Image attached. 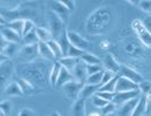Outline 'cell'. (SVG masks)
I'll return each instance as SVG.
<instances>
[{
  "mask_svg": "<svg viewBox=\"0 0 151 116\" xmlns=\"http://www.w3.org/2000/svg\"><path fill=\"white\" fill-rule=\"evenodd\" d=\"M100 86L101 85H92V84H85L84 88L81 91V94H80V98L82 99H88V98H91L93 96H96L97 92L100 90Z\"/></svg>",
  "mask_w": 151,
  "mask_h": 116,
  "instance_id": "16",
  "label": "cell"
},
{
  "mask_svg": "<svg viewBox=\"0 0 151 116\" xmlns=\"http://www.w3.org/2000/svg\"><path fill=\"white\" fill-rule=\"evenodd\" d=\"M139 100H140V97L125 102L123 106H121V108L118 110V116H132Z\"/></svg>",
  "mask_w": 151,
  "mask_h": 116,
  "instance_id": "10",
  "label": "cell"
},
{
  "mask_svg": "<svg viewBox=\"0 0 151 116\" xmlns=\"http://www.w3.org/2000/svg\"><path fill=\"white\" fill-rule=\"evenodd\" d=\"M84 85H85V83L77 82V81H72L67 84H65L63 86L65 97L70 101L75 102L77 99H80V94H81V91L84 88Z\"/></svg>",
  "mask_w": 151,
  "mask_h": 116,
  "instance_id": "1",
  "label": "cell"
},
{
  "mask_svg": "<svg viewBox=\"0 0 151 116\" xmlns=\"http://www.w3.org/2000/svg\"><path fill=\"white\" fill-rule=\"evenodd\" d=\"M50 116H61L58 112H51V114H50Z\"/></svg>",
  "mask_w": 151,
  "mask_h": 116,
  "instance_id": "46",
  "label": "cell"
},
{
  "mask_svg": "<svg viewBox=\"0 0 151 116\" xmlns=\"http://www.w3.org/2000/svg\"><path fill=\"white\" fill-rule=\"evenodd\" d=\"M61 64L58 61H56L55 64H53L52 68H51V72H50V75H49V83L51 86H55L57 85V81H58V77H59V74H60L61 71Z\"/></svg>",
  "mask_w": 151,
  "mask_h": 116,
  "instance_id": "18",
  "label": "cell"
},
{
  "mask_svg": "<svg viewBox=\"0 0 151 116\" xmlns=\"http://www.w3.org/2000/svg\"><path fill=\"white\" fill-rule=\"evenodd\" d=\"M139 90V84L132 82L131 80L124 76L118 77L117 83H116V90L115 92H129V91H135Z\"/></svg>",
  "mask_w": 151,
  "mask_h": 116,
  "instance_id": "6",
  "label": "cell"
},
{
  "mask_svg": "<svg viewBox=\"0 0 151 116\" xmlns=\"http://www.w3.org/2000/svg\"><path fill=\"white\" fill-rule=\"evenodd\" d=\"M88 116H101V115H100L99 113H96V112H94V113H91L90 115H88Z\"/></svg>",
  "mask_w": 151,
  "mask_h": 116,
  "instance_id": "47",
  "label": "cell"
},
{
  "mask_svg": "<svg viewBox=\"0 0 151 116\" xmlns=\"http://www.w3.org/2000/svg\"><path fill=\"white\" fill-rule=\"evenodd\" d=\"M4 93L8 97H23L24 92L22 91L21 86L17 82H10L4 89Z\"/></svg>",
  "mask_w": 151,
  "mask_h": 116,
  "instance_id": "12",
  "label": "cell"
},
{
  "mask_svg": "<svg viewBox=\"0 0 151 116\" xmlns=\"http://www.w3.org/2000/svg\"><path fill=\"white\" fill-rule=\"evenodd\" d=\"M0 65H1V83L5 86L6 85V81H7V77H10L12 74H13L14 64L12 63V61H7V62L2 63Z\"/></svg>",
  "mask_w": 151,
  "mask_h": 116,
  "instance_id": "14",
  "label": "cell"
},
{
  "mask_svg": "<svg viewBox=\"0 0 151 116\" xmlns=\"http://www.w3.org/2000/svg\"><path fill=\"white\" fill-rule=\"evenodd\" d=\"M86 71H88V75H93L96 73H98L100 71H102L100 65H86Z\"/></svg>",
  "mask_w": 151,
  "mask_h": 116,
  "instance_id": "41",
  "label": "cell"
},
{
  "mask_svg": "<svg viewBox=\"0 0 151 116\" xmlns=\"http://www.w3.org/2000/svg\"><path fill=\"white\" fill-rule=\"evenodd\" d=\"M13 110V105L9 100H4L0 104V112L4 113L6 116H10Z\"/></svg>",
  "mask_w": 151,
  "mask_h": 116,
  "instance_id": "33",
  "label": "cell"
},
{
  "mask_svg": "<svg viewBox=\"0 0 151 116\" xmlns=\"http://www.w3.org/2000/svg\"><path fill=\"white\" fill-rule=\"evenodd\" d=\"M60 2L65 6V7L67 8L69 12L75 9V1H72V0H63V1H60Z\"/></svg>",
  "mask_w": 151,
  "mask_h": 116,
  "instance_id": "44",
  "label": "cell"
},
{
  "mask_svg": "<svg viewBox=\"0 0 151 116\" xmlns=\"http://www.w3.org/2000/svg\"><path fill=\"white\" fill-rule=\"evenodd\" d=\"M72 81H75L72 72L66 70L65 67H61L60 74H59L58 81H57V86H64L65 84H67V83L72 82Z\"/></svg>",
  "mask_w": 151,
  "mask_h": 116,
  "instance_id": "17",
  "label": "cell"
},
{
  "mask_svg": "<svg viewBox=\"0 0 151 116\" xmlns=\"http://www.w3.org/2000/svg\"><path fill=\"white\" fill-rule=\"evenodd\" d=\"M24 23H25V19H21V18H18V19H14V21L9 22V23L7 24V27H9V29H12V30H14L15 32H17V33H18V34L23 38Z\"/></svg>",
  "mask_w": 151,
  "mask_h": 116,
  "instance_id": "22",
  "label": "cell"
},
{
  "mask_svg": "<svg viewBox=\"0 0 151 116\" xmlns=\"http://www.w3.org/2000/svg\"><path fill=\"white\" fill-rule=\"evenodd\" d=\"M49 25H50V32L52 33L53 38L56 39H58L63 32L66 31V30H64V27H65L64 21L55 12L49 13Z\"/></svg>",
  "mask_w": 151,
  "mask_h": 116,
  "instance_id": "2",
  "label": "cell"
},
{
  "mask_svg": "<svg viewBox=\"0 0 151 116\" xmlns=\"http://www.w3.org/2000/svg\"><path fill=\"white\" fill-rule=\"evenodd\" d=\"M145 110H147V96L141 94L140 100L137 102L132 116H143L145 115Z\"/></svg>",
  "mask_w": 151,
  "mask_h": 116,
  "instance_id": "21",
  "label": "cell"
},
{
  "mask_svg": "<svg viewBox=\"0 0 151 116\" xmlns=\"http://www.w3.org/2000/svg\"><path fill=\"white\" fill-rule=\"evenodd\" d=\"M39 54V45H33V46H24L19 50V56L24 58L25 61H32L37 57Z\"/></svg>",
  "mask_w": 151,
  "mask_h": 116,
  "instance_id": "9",
  "label": "cell"
},
{
  "mask_svg": "<svg viewBox=\"0 0 151 116\" xmlns=\"http://www.w3.org/2000/svg\"><path fill=\"white\" fill-rule=\"evenodd\" d=\"M142 24H143V26L148 30L149 33H151V16H147V17H144L143 21H142Z\"/></svg>",
  "mask_w": 151,
  "mask_h": 116,
  "instance_id": "45",
  "label": "cell"
},
{
  "mask_svg": "<svg viewBox=\"0 0 151 116\" xmlns=\"http://www.w3.org/2000/svg\"><path fill=\"white\" fill-rule=\"evenodd\" d=\"M119 75L129 79V80H131L132 82H134L136 84H140L143 81V77L139 72H136V71H134L133 68L129 67V66H126V65H121Z\"/></svg>",
  "mask_w": 151,
  "mask_h": 116,
  "instance_id": "7",
  "label": "cell"
},
{
  "mask_svg": "<svg viewBox=\"0 0 151 116\" xmlns=\"http://www.w3.org/2000/svg\"><path fill=\"white\" fill-rule=\"evenodd\" d=\"M35 30V24L33 23L31 19H25V23H24V31H23V37L26 35L27 33H30L31 31Z\"/></svg>",
  "mask_w": 151,
  "mask_h": 116,
  "instance_id": "39",
  "label": "cell"
},
{
  "mask_svg": "<svg viewBox=\"0 0 151 116\" xmlns=\"http://www.w3.org/2000/svg\"><path fill=\"white\" fill-rule=\"evenodd\" d=\"M39 55L47 59H55L51 49L49 48L48 43H45V42H39Z\"/></svg>",
  "mask_w": 151,
  "mask_h": 116,
  "instance_id": "24",
  "label": "cell"
},
{
  "mask_svg": "<svg viewBox=\"0 0 151 116\" xmlns=\"http://www.w3.org/2000/svg\"><path fill=\"white\" fill-rule=\"evenodd\" d=\"M132 27H133V30L135 31V33L139 35L140 40L143 42L144 45L151 48V33H149L148 30L143 26L142 21H139V19L133 21Z\"/></svg>",
  "mask_w": 151,
  "mask_h": 116,
  "instance_id": "4",
  "label": "cell"
},
{
  "mask_svg": "<svg viewBox=\"0 0 151 116\" xmlns=\"http://www.w3.org/2000/svg\"><path fill=\"white\" fill-rule=\"evenodd\" d=\"M118 77H119V75H117L116 77H114L111 81H109V82H108V83H106V84L101 85L99 91H102V92L115 93V90H116V83H117Z\"/></svg>",
  "mask_w": 151,
  "mask_h": 116,
  "instance_id": "32",
  "label": "cell"
},
{
  "mask_svg": "<svg viewBox=\"0 0 151 116\" xmlns=\"http://www.w3.org/2000/svg\"><path fill=\"white\" fill-rule=\"evenodd\" d=\"M118 75V74H116V73H114L111 71L109 70H105L104 71V75H102V81H101V85L106 84L108 83L109 81H111L114 77H116Z\"/></svg>",
  "mask_w": 151,
  "mask_h": 116,
  "instance_id": "36",
  "label": "cell"
},
{
  "mask_svg": "<svg viewBox=\"0 0 151 116\" xmlns=\"http://www.w3.org/2000/svg\"><path fill=\"white\" fill-rule=\"evenodd\" d=\"M0 116H6V115H5L4 113H1V112H0Z\"/></svg>",
  "mask_w": 151,
  "mask_h": 116,
  "instance_id": "48",
  "label": "cell"
},
{
  "mask_svg": "<svg viewBox=\"0 0 151 116\" xmlns=\"http://www.w3.org/2000/svg\"><path fill=\"white\" fill-rule=\"evenodd\" d=\"M141 97V91L135 90V91H129V92H115L113 102L116 106H123L125 102L132 100L134 98Z\"/></svg>",
  "mask_w": 151,
  "mask_h": 116,
  "instance_id": "5",
  "label": "cell"
},
{
  "mask_svg": "<svg viewBox=\"0 0 151 116\" xmlns=\"http://www.w3.org/2000/svg\"><path fill=\"white\" fill-rule=\"evenodd\" d=\"M93 98V105L96 106V107H98V108H104L105 106H107L110 101H107V100H105V99H102V98H100V97H98L97 94L96 96H93L92 97Z\"/></svg>",
  "mask_w": 151,
  "mask_h": 116,
  "instance_id": "38",
  "label": "cell"
},
{
  "mask_svg": "<svg viewBox=\"0 0 151 116\" xmlns=\"http://www.w3.org/2000/svg\"><path fill=\"white\" fill-rule=\"evenodd\" d=\"M1 38L5 39L6 41L10 42V43H18L19 40L23 39L17 32L9 29V27H2L1 29Z\"/></svg>",
  "mask_w": 151,
  "mask_h": 116,
  "instance_id": "11",
  "label": "cell"
},
{
  "mask_svg": "<svg viewBox=\"0 0 151 116\" xmlns=\"http://www.w3.org/2000/svg\"><path fill=\"white\" fill-rule=\"evenodd\" d=\"M58 62L61 64L63 67H65L69 72H73L75 66L80 63V58H73V57H63Z\"/></svg>",
  "mask_w": 151,
  "mask_h": 116,
  "instance_id": "20",
  "label": "cell"
},
{
  "mask_svg": "<svg viewBox=\"0 0 151 116\" xmlns=\"http://www.w3.org/2000/svg\"><path fill=\"white\" fill-rule=\"evenodd\" d=\"M139 90L141 91V94L144 96H149L151 94V82L150 81H142L139 84Z\"/></svg>",
  "mask_w": 151,
  "mask_h": 116,
  "instance_id": "34",
  "label": "cell"
},
{
  "mask_svg": "<svg viewBox=\"0 0 151 116\" xmlns=\"http://www.w3.org/2000/svg\"><path fill=\"white\" fill-rule=\"evenodd\" d=\"M48 46H49V48L51 49L53 56H55V58H56L57 61H59V59H61V58L64 57L63 50H61V47L59 46L58 41H56V40H51V41H49V42H48Z\"/></svg>",
  "mask_w": 151,
  "mask_h": 116,
  "instance_id": "23",
  "label": "cell"
},
{
  "mask_svg": "<svg viewBox=\"0 0 151 116\" xmlns=\"http://www.w3.org/2000/svg\"><path fill=\"white\" fill-rule=\"evenodd\" d=\"M58 39H59L58 43H59V46L61 47V50H63L64 57H66V56H67V53H68V49H69V47H70V43H69V41H68V39H67V35H66V31L63 32L61 35Z\"/></svg>",
  "mask_w": 151,
  "mask_h": 116,
  "instance_id": "30",
  "label": "cell"
},
{
  "mask_svg": "<svg viewBox=\"0 0 151 116\" xmlns=\"http://www.w3.org/2000/svg\"><path fill=\"white\" fill-rule=\"evenodd\" d=\"M73 116H88L86 114V100L85 99H77L72 106Z\"/></svg>",
  "mask_w": 151,
  "mask_h": 116,
  "instance_id": "13",
  "label": "cell"
},
{
  "mask_svg": "<svg viewBox=\"0 0 151 116\" xmlns=\"http://www.w3.org/2000/svg\"><path fill=\"white\" fill-rule=\"evenodd\" d=\"M23 42L25 43V46H33V45H39L40 40H39L38 35L35 30L31 31L30 33H27L26 35L23 37Z\"/></svg>",
  "mask_w": 151,
  "mask_h": 116,
  "instance_id": "26",
  "label": "cell"
},
{
  "mask_svg": "<svg viewBox=\"0 0 151 116\" xmlns=\"http://www.w3.org/2000/svg\"><path fill=\"white\" fill-rule=\"evenodd\" d=\"M66 35H67V39L70 43V46H74L81 50L85 51L86 49H89L91 46V43L86 40L84 39L82 35H80L78 33L76 32L72 31V30H66Z\"/></svg>",
  "mask_w": 151,
  "mask_h": 116,
  "instance_id": "3",
  "label": "cell"
},
{
  "mask_svg": "<svg viewBox=\"0 0 151 116\" xmlns=\"http://www.w3.org/2000/svg\"><path fill=\"white\" fill-rule=\"evenodd\" d=\"M116 107H117V106L114 104L113 101H110V102H109L107 106H105L104 108L101 109V114H102L104 116L110 115V114H113L114 112L116 110Z\"/></svg>",
  "mask_w": 151,
  "mask_h": 116,
  "instance_id": "37",
  "label": "cell"
},
{
  "mask_svg": "<svg viewBox=\"0 0 151 116\" xmlns=\"http://www.w3.org/2000/svg\"><path fill=\"white\" fill-rule=\"evenodd\" d=\"M104 71H100L98 73L93 74V75H90L86 79V82L85 84H92V85H101V81H102V75H104Z\"/></svg>",
  "mask_w": 151,
  "mask_h": 116,
  "instance_id": "31",
  "label": "cell"
},
{
  "mask_svg": "<svg viewBox=\"0 0 151 116\" xmlns=\"http://www.w3.org/2000/svg\"><path fill=\"white\" fill-rule=\"evenodd\" d=\"M17 53H18V46H17V43H8L4 49H1V54L7 56L8 58L14 57Z\"/></svg>",
  "mask_w": 151,
  "mask_h": 116,
  "instance_id": "29",
  "label": "cell"
},
{
  "mask_svg": "<svg viewBox=\"0 0 151 116\" xmlns=\"http://www.w3.org/2000/svg\"><path fill=\"white\" fill-rule=\"evenodd\" d=\"M139 7L145 13H151V0H141Z\"/></svg>",
  "mask_w": 151,
  "mask_h": 116,
  "instance_id": "40",
  "label": "cell"
},
{
  "mask_svg": "<svg viewBox=\"0 0 151 116\" xmlns=\"http://www.w3.org/2000/svg\"><path fill=\"white\" fill-rule=\"evenodd\" d=\"M104 65H105L106 70L111 71V72L116 73V74H118V73H119L121 65L116 62V59L114 58L113 55H110V54L107 55L106 57H105V59H104Z\"/></svg>",
  "mask_w": 151,
  "mask_h": 116,
  "instance_id": "15",
  "label": "cell"
},
{
  "mask_svg": "<svg viewBox=\"0 0 151 116\" xmlns=\"http://www.w3.org/2000/svg\"><path fill=\"white\" fill-rule=\"evenodd\" d=\"M97 96H98V97H100V98H102V99H105V100H107V101H113L115 93L102 92V91H98V92H97Z\"/></svg>",
  "mask_w": 151,
  "mask_h": 116,
  "instance_id": "42",
  "label": "cell"
},
{
  "mask_svg": "<svg viewBox=\"0 0 151 116\" xmlns=\"http://www.w3.org/2000/svg\"><path fill=\"white\" fill-rule=\"evenodd\" d=\"M84 53H85V51H83V50H81V49H78V48H76V47H74V46H70L69 47V49H68V53H67V56H66V57L81 58Z\"/></svg>",
  "mask_w": 151,
  "mask_h": 116,
  "instance_id": "35",
  "label": "cell"
},
{
  "mask_svg": "<svg viewBox=\"0 0 151 116\" xmlns=\"http://www.w3.org/2000/svg\"><path fill=\"white\" fill-rule=\"evenodd\" d=\"M80 59L83 63H85L86 65H100V63H101L99 57H97L93 54H89V53H84Z\"/></svg>",
  "mask_w": 151,
  "mask_h": 116,
  "instance_id": "27",
  "label": "cell"
},
{
  "mask_svg": "<svg viewBox=\"0 0 151 116\" xmlns=\"http://www.w3.org/2000/svg\"><path fill=\"white\" fill-rule=\"evenodd\" d=\"M72 74H73L75 81L85 83V82H86V79L89 76V75H88V71H86V64L83 62H80L75 66V68L73 70Z\"/></svg>",
  "mask_w": 151,
  "mask_h": 116,
  "instance_id": "8",
  "label": "cell"
},
{
  "mask_svg": "<svg viewBox=\"0 0 151 116\" xmlns=\"http://www.w3.org/2000/svg\"><path fill=\"white\" fill-rule=\"evenodd\" d=\"M53 10H55V13L59 16L63 21H64V16H65V18L67 19V16H68L69 10L61 4L60 1H56V4L53 5Z\"/></svg>",
  "mask_w": 151,
  "mask_h": 116,
  "instance_id": "28",
  "label": "cell"
},
{
  "mask_svg": "<svg viewBox=\"0 0 151 116\" xmlns=\"http://www.w3.org/2000/svg\"><path fill=\"white\" fill-rule=\"evenodd\" d=\"M17 83L19 84V86H21V89H22V91L24 92V94H32V93L35 91L34 85L32 84L29 80H26V79H19Z\"/></svg>",
  "mask_w": 151,
  "mask_h": 116,
  "instance_id": "25",
  "label": "cell"
},
{
  "mask_svg": "<svg viewBox=\"0 0 151 116\" xmlns=\"http://www.w3.org/2000/svg\"><path fill=\"white\" fill-rule=\"evenodd\" d=\"M35 32H37V35H38L40 42H45L48 43L49 41L52 40V33L50 32V30L45 29V27H35Z\"/></svg>",
  "mask_w": 151,
  "mask_h": 116,
  "instance_id": "19",
  "label": "cell"
},
{
  "mask_svg": "<svg viewBox=\"0 0 151 116\" xmlns=\"http://www.w3.org/2000/svg\"><path fill=\"white\" fill-rule=\"evenodd\" d=\"M17 116H37V113L31 108H22L18 112Z\"/></svg>",
  "mask_w": 151,
  "mask_h": 116,
  "instance_id": "43",
  "label": "cell"
}]
</instances>
